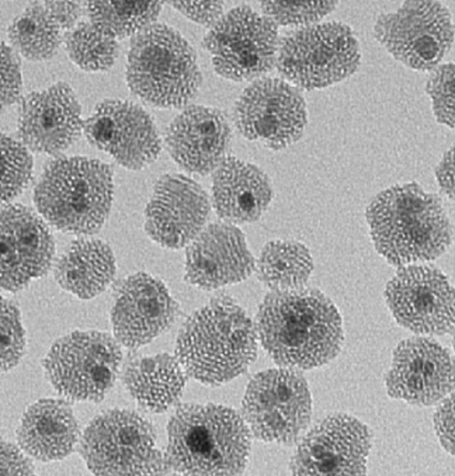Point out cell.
I'll use <instances>...</instances> for the list:
<instances>
[{"mask_svg": "<svg viewBox=\"0 0 455 476\" xmlns=\"http://www.w3.org/2000/svg\"><path fill=\"white\" fill-rule=\"evenodd\" d=\"M258 340L279 367L310 369L340 351L341 316L331 300L316 288L271 290L259 306Z\"/></svg>", "mask_w": 455, "mask_h": 476, "instance_id": "6da1fadb", "label": "cell"}, {"mask_svg": "<svg viewBox=\"0 0 455 476\" xmlns=\"http://www.w3.org/2000/svg\"><path fill=\"white\" fill-rule=\"evenodd\" d=\"M365 216L376 250L395 266L434 260L451 242L452 229L442 200L415 182L380 191Z\"/></svg>", "mask_w": 455, "mask_h": 476, "instance_id": "7a4b0ae2", "label": "cell"}, {"mask_svg": "<svg viewBox=\"0 0 455 476\" xmlns=\"http://www.w3.org/2000/svg\"><path fill=\"white\" fill-rule=\"evenodd\" d=\"M164 457L181 475H238L248 464L251 432L242 415L217 404L180 405L167 424Z\"/></svg>", "mask_w": 455, "mask_h": 476, "instance_id": "3957f363", "label": "cell"}, {"mask_svg": "<svg viewBox=\"0 0 455 476\" xmlns=\"http://www.w3.org/2000/svg\"><path fill=\"white\" fill-rule=\"evenodd\" d=\"M254 323L232 298L220 296L194 311L180 328L175 356L187 375L219 386L244 373L255 360Z\"/></svg>", "mask_w": 455, "mask_h": 476, "instance_id": "277c9868", "label": "cell"}, {"mask_svg": "<svg viewBox=\"0 0 455 476\" xmlns=\"http://www.w3.org/2000/svg\"><path fill=\"white\" fill-rule=\"evenodd\" d=\"M113 194V171L108 164L84 157H62L44 169L35 188L34 202L55 229L91 235L108 218Z\"/></svg>", "mask_w": 455, "mask_h": 476, "instance_id": "5b68a950", "label": "cell"}, {"mask_svg": "<svg viewBox=\"0 0 455 476\" xmlns=\"http://www.w3.org/2000/svg\"><path fill=\"white\" fill-rule=\"evenodd\" d=\"M126 82L131 92L150 105L182 108L202 82L196 53L179 31L154 23L131 40Z\"/></svg>", "mask_w": 455, "mask_h": 476, "instance_id": "8992f818", "label": "cell"}, {"mask_svg": "<svg viewBox=\"0 0 455 476\" xmlns=\"http://www.w3.org/2000/svg\"><path fill=\"white\" fill-rule=\"evenodd\" d=\"M78 451L95 475H157L171 472L156 448L151 424L139 413L114 408L95 416L84 430Z\"/></svg>", "mask_w": 455, "mask_h": 476, "instance_id": "52a82bcc", "label": "cell"}, {"mask_svg": "<svg viewBox=\"0 0 455 476\" xmlns=\"http://www.w3.org/2000/svg\"><path fill=\"white\" fill-rule=\"evenodd\" d=\"M361 50L354 30L337 20L287 31L278 43L275 66L299 90L322 89L350 77Z\"/></svg>", "mask_w": 455, "mask_h": 476, "instance_id": "ba28073f", "label": "cell"}, {"mask_svg": "<svg viewBox=\"0 0 455 476\" xmlns=\"http://www.w3.org/2000/svg\"><path fill=\"white\" fill-rule=\"evenodd\" d=\"M121 363L122 350L115 337L76 330L54 342L43 368L60 395L72 401L100 402L114 385Z\"/></svg>", "mask_w": 455, "mask_h": 476, "instance_id": "9c48e42d", "label": "cell"}, {"mask_svg": "<svg viewBox=\"0 0 455 476\" xmlns=\"http://www.w3.org/2000/svg\"><path fill=\"white\" fill-rule=\"evenodd\" d=\"M241 408L256 439L291 444L309 425L312 398L301 372L280 367L260 371L251 378Z\"/></svg>", "mask_w": 455, "mask_h": 476, "instance_id": "30bf717a", "label": "cell"}, {"mask_svg": "<svg viewBox=\"0 0 455 476\" xmlns=\"http://www.w3.org/2000/svg\"><path fill=\"white\" fill-rule=\"evenodd\" d=\"M277 26L248 5H238L210 28L204 37L215 71L235 82L258 79L275 66Z\"/></svg>", "mask_w": 455, "mask_h": 476, "instance_id": "8fae6325", "label": "cell"}, {"mask_svg": "<svg viewBox=\"0 0 455 476\" xmlns=\"http://www.w3.org/2000/svg\"><path fill=\"white\" fill-rule=\"evenodd\" d=\"M373 33L396 61L419 71L436 68L454 39L449 9L429 0L404 1L397 10L379 14Z\"/></svg>", "mask_w": 455, "mask_h": 476, "instance_id": "7c38bea8", "label": "cell"}, {"mask_svg": "<svg viewBox=\"0 0 455 476\" xmlns=\"http://www.w3.org/2000/svg\"><path fill=\"white\" fill-rule=\"evenodd\" d=\"M233 119L244 138L280 150L301 137L307 121L306 101L301 90L282 77H259L237 98Z\"/></svg>", "mask_w": 455, "mask_h": 476, "instance_id": "4fadbf2b", "label": "cell"}, {"mask_svg": "<svg viewBox=\"0 0 455 476\" xmlns=\"http://www.w3.org/2000/svg\"><path fill=\"white\" fill-rule=\"evenodd\" d=\"M387 304L395 321L419 335H444L454 330V290L439 269L401 266L387 282Z\"/></svg>", "mask_w": 455, "mask_h": 476, "instance_id": "5bb4252c", "label": "cell"}, {"mask_svg": "<svg viewBox=\"0 0 455 476\" xmlns=\"http://www.w3.org/2000/svg\"><path fill=\"white\" fill-rule=\"evenodd\" d=\"M371 447L366 424L347 414H331L301 439L289 470L292 475H363Z\"/></svg>", "mask_w": 455, "mask_h": 476, "instance_id": "9a60e30c", "label": "cell"}, {"mask_svg": "<svg viewBox=\"0 0 455 476\" xmlns=\"http://www.w3.org/2000/svg\"><path fill=\"white\" fill-rule=\"evenodd\" d=\"M83 131L92 146L130 170L149 165L162 149L151 116L128 100L108 99L100 102L83 123Z\"/></svg>", "mask_w": 455, "mask_h": 476, "instance_id": "2e32d148", "label": "cell"}, {"mask_svg": "<svg viewBox=\"0 0 455 476\" xmlns=\"http://www.w3.org/2000/svg\"><path fill=\"white\" fill-rule=\"evenodd\" d=\"M386 387L394 399L415 406L434 405L453 391L452 357L431 338L403 340L394 350Z\"/></svg>", "mask_w": 455, "mask_h": 476, "instance_id": "e0dca14e", "label": "cell"}, {"mask_svg": "<svg viewBox=\"0 0 455 476\" xmlns=\"http://www.w3.org/2000/svg\"><path fill=\"white\" fill-rule=\"evenodd\" d=\"M211 200L193 179L181 173H165L156 182L145 208L144 228L162 246H187L204 228Z\"/></svg>", "mask_w": 455, "mask_h": 476, "instance_id": "ac0fdd59", "label": "cell"}, {"mask_svg": "<svg viewBox=\"0 0 455 476\" xmlns=\"http://www.w3.org/2000/svg\"><path fill=\"white\" fill-rule=\"evenodd\" d=\"M54 241L44 222L21 205L0 206V290L17 292L44 275Z\"/></svg>", "mask_w": 455, "mask_h": 476, "instance_id": "d6986e66", "label": "cell"}, {"mask_svg": "<svg viewBox=\"0 0 455 476\" xmlns=\"http://www.w3.org/2000/svg\"><path fill=\"white\" fill-rule=\"evenodd\" d=\"M178 309L161 279L146 272L130 275L119 286L111 311L114 337L124 347L136 350L167 329Z\"/></svg>", "mask_w": 455, "mask_h": 476, "instance_id": "ffe728a7", "label": "cell"}, {"mask_svg": "<svg viewBox=\"0 0 455 476\" xmlns=\"http://www.w3.org/2000/svg\"><path fill=\"white\" fill-rule=\"evenodd\" d=\"M83 123L76 95L64 82L28 93L19 105V137L33 152L60 153L77 141Z\"/></svg>", "mask_w": 455, "mask_h": 476, "instance_id": "44dd1931", "label": "cell"}, {"mask_svg": "<svg viewBox=\"0 0 455 476\" xmlns=\"http://www.w3.org/2000/svg\"><path fill=\"white\" fill-rule=\"evenodd\" d=\"M254 269L245 236L235 224L205 225L187 246L185 279L198 288L214 290L241 282Z\"/></svg>", "mask_w": 455, "mask_h": 476, "instance_id": "7402d4cb", "label": "cell"}, {"mask_svg": "<svg viewBox=\"0 0 455 476\" xmlns=\"http://www.w3.org/2000/svg\"><path fill=\"white\" fill-rule=\"evenodd\" d=\"M164 140L169 154L180 166L205 175L227 157L230 124L217 108L192 105L169 125Z\"/></svg>", "mask_w": 455, "mask_h": 476, "instance_id": "603a6c76", "label": "cell"}, {"mask_svg": "<svg viewBox=\"0 0 455 476\" xmlns=\"http://www.w3.org/2000/svg\"><path fill=\"white\" fill-rule=\"evenodd\" d=\"M272 198L269 178L251 163L227 156L212 172L211 204L223 222L235 225L255 222Z\"/></svg>", "mask_w": 455, "mask_h": 476, "instance_id": "cb8c5ba5", "label": "cell"}, {"mask_svg": "<svg viewBox=\"0 0 455 476\" xmlns=\"http://www.w3.org/2000/svg\"><path fill=\"white\" fill-rule=\"evenodd\" d=\"M19 447L41 462L61 460L78 444L80 431L68 401L42 399L23 413L16 431Z\"/></svg>", "mask_w": 455, "mask_h": 476, "instance_id": "d4e9b609", "label": "cell"}, {"mask_svg": "<svg viewBox=\"0 0 455 476\" xmlns=\"http://www.w3.org/2000/svg\"><path fill=\"white\" fill-rule=\"evenodd\" d=\"M188 375L176 356L161 352L131 360L124 384L140 407L163 413L181 398Z\"/></svg>", "mask_w": 455, "mask_h": 476, "instance_id": "484cf974", "label": "cell"}, {"mask_svg": "<svg viewBox=\"0 0 455 476\" xmlns=\"http://www.w3.org/2000/svg\"><path fill=\"white\" fill-rule=\"evenodd\" d=\"M116 271L114 254L108 244L96 238L75 240L54 267L59 285L81 299L101 294L113 281Z\"/></svg>", "mask_w": 455, "mask_h": 476, "instance_id": "4316f807", "label": "cell"}, {"mask_svg": "<svg viewBox=\"0 0 455 476\" xmlns=\"http://www.w3.org/2000/svg\"><path fill=\"white\" fill-rule=\"evenodd\" d=\"M313 268L305 245L276 239L263 246L254 270L259 280L271 290H287L305 286Z\"/></svg>", "mask_w": 455, "mask_h": 476, "instance_id": "83f0119b", "label": "cell"}, {"mask_svg": "<svg viewBox=\"0 0 455 476\" xmlns=\"http://www.w3.org/2000/svg\"><path fill=\"white\" fill-rule=\"evenodd\" d=\"M7 34L12 49L32 61L52 58L64 36L52 15L37 2L12 20Z\"/></svg>", "mask_w": 455, "mask_h": 476, "instance_id": "f1b7e54d", "label": "cell"}, {"mask_svg": "<svg viewBox=\"0 0 455 476\" xmlns=\"http://www.w3.org/2000/svg\"><path fill=\"white\" fill-rule=\"evenodd\" d=\"M160 1H86L89 22L103 34L121 40L133 36L157 20Z\"/></svg>", "mask_w": 455, "mask_h": 476, "instance_id": "f546056e", "label": "cell"}, {"mask_svg": "<svg viewBox=\"0 0 455 476\" xmlns=\"http://www.w3.org/2000/svg\"><path fill=\"white\" fill-rule=\"evenodd\" d=\"M66 51L80 69L97 72L110 69L118 56V44L89 21H80L63 36Z\"/></svg>", "mask_w": 455, "mask_h": 476, "instance_id": "4dcf8cb0", "label": "cell"}, {"mask_svg": "<svg viewBox=\"0 0 455 476\" xmlns=\"http://www.w3.org/2000/svg\"><path fill=\"white\" fill-rule=\"evenodd\" d=\"M32 171L33 158L28 149L12 137L0 133V206L22 193Z\"/></svg>", "mask_w": 455, "mask_h": 476, "instance_id": "1f68e13d", "label": "cell"}, {"mask_svg": "<svg viewBox=\"0 0 455 476\" xmlns=\"http://www.w3.org/2000/svg\"><path fill=\"white\" fill-rule=\"evenodd\" d=\"M339 1H261L262 14L276 26L295 28L318 23L333 12Z\"/></svg>", "mask_w": 455, "mask_h": 476, "instance_id": "d6a6232c", "label": "cell"}, {"mask_svg": "<svg viewBox=\"0 0 455 476\" xmlns=\"http://www.w3.org/2000/svg\"><path fill=\"white\" fill-rule=\"evenodd\" d=\"M25 346L20 310L12 301L0 295V373L19 364Z\"/></svg>", "mask_w": 455, "mask_h": 476, "instance_id": "836d02e7", "label": "cell"}, {"mask_svg": "<svg viewBox=\"0 0 455 476\" xmlns=\"http://www.w3.org/2000/svg\"><path fill=\"white\" fill-rule=\"evenodd\" d=\"M426 93L432 101L436 121L454 127V63L448 62L435 68L426 83Z\"/></svg>", "mask_w": 455, "mask_h": 476, "instance_id": "e575fe53", "label": "cell"}, {"mask_svg": "<svg viewBox=\"0 0 455 476\" xmlns=\"http://www.w3.org/2000/svg\"><path fill=\"white\" fill-rule=\"evenodd\" d=\"M21 89L20 58L12 47L0 41V113L19 99Z\"/></svg>", "mask_w": 455, "mask_h": 476, "instance_id": "d590c367", "label": "cell"}, {"mask_svg": "<svg viewBox=\"0 0 455 476\" xmlns=\"http://www.w3.org/2000/svg\"><path fill=\"white\" fill-rule=\"evenodd\" d=\"M176 10L192 21L211 28L224 14L222 1H170Z\"/></svg>", "mask_w": 455, "mask_h": 476, "instance_id": "8d00e7d4", "label": "cell"}, {"mask_svg": "<svg viewBox=\"0 0 455 476\" xmlns=\"http://www.w3.org/2000/svg\"><path fill=\"white\" fill-rule=\"evenodd\" d=\"M35 466L17 445L0 436V475H33Z\"/></svg>", "mask_w": 455, "mask_h": 476, "instance_id": "74e56055", "label": "cell"}, {"mask_svg": "<svg viewBox=\"0 0 455 476\" xmlns=\"http://www.w3.org/2000/svg\"><path fill=\"white\" fill-rule=\"evenodd\" d=\"M434 427L440 444L446 452L454 455V394L453 391L443 398L436 408Z\"/></svg>", "mask_w": 455, "mask_h": 476, "instance_id": "f35d334b", "label": "cell"}, {"mask_svg": "<svg viewBox=\"0 0 455 476\" xmlns=\"http://www.w3.org/2000/svg\"><path fill=\"white\" fill-rule=\"evenodd\" d=\"M43 4L58 22L63 34L78 23L84 12V4L74 1H44Z\"/></svg>", "mask_w": 455, "mask_h": 476, "instance_id": "ab89813d", "label": "cell"}, {"mask_svg": "<svg viewBox=\"0 0 455 476\" xmlns=\"http://www.w3.org/2000/svg\"><path fill=\"white\" fill-rule=\"evenodd\" d=\"M442 192L451 200L454 198V151L451 146L443 155L435 170Z\"/></svg>", "mask_w": 455, "mask_h": 476, "instance_id": "60d3db41", "label": "cell"}]
</instances>
